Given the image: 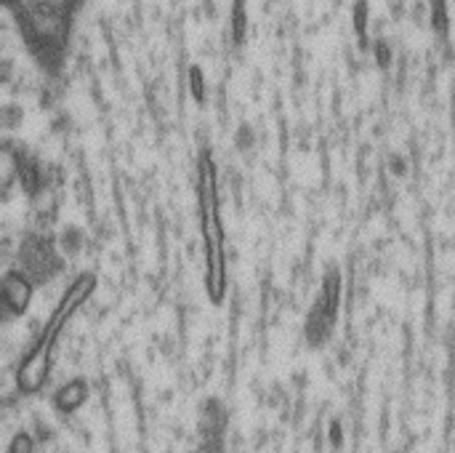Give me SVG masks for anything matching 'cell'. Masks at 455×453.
<instances>
[{"mask_svg":"<svg viewBox=\"0 0 455 453\" xmlns=\"http://www.w3.org/2000/svg\"><path fill=\"white\" fill-rule=\"evenodd\" d=\"M96 291V275L93 272H80L69 288L64 291V296L59 299L53 315L48 318L45 328L40 331L37 342L32 344V350L27 352V358L19 363L16 368V384L24 395H35L45 379H48V368H51V358H53V350L59 344V336L64 331V326L72 320V315L91 299V294Z\"/></svg>","mask_w":455,"mask_h":453,"instance_id":"6da1fadb","label":"cell"},{"mask_svg":"<svg viewBox=\"0 0 455 453\" xmlns=\"http://www.w3.org/2000/svg\"><path fill=\"white\" fill-rule=\"evenodd\" d=\"M197 211L200 232L205 246V291L213 304H221L227 296V248H224V222L219 208L216 166L205 150L197 163Z\"/></svg>","mask_w":455,"mask_h":453,"instance_id":"7a4b0ae2","label":"cell"},{"mask_svg":"<svg viewBox=\"0 0 455 453\" xmlns=\"http://www.w3.org/2000/svg\"><path fill=\"white\" fill-rule=\"evenodd\" d=\"M339 310H341V270L328 267L323 275L320 291L315 296V304L304 323V336L312 347H323L333 336Z\"/></svg>","mask_w":455,"mask_h":453,"instance_id":"3957f363","label":"cell"},{"mask_svg":"<svg viewBox=\"0 0 455 453\" xmlns=\"http://www.w3.org/2000/svg\"><path fill=\"white\" fill-rule=\"evenodd\" d=\"M19 272H24L32 283H48L61 270V256L56 243L48 235L27 232L19 246Z\"/></svg>","mask_w":455,"mask_h":453,"instance_id":"277c9868","label":"cell"},{"mask_svg":"<svg viewBox=\"0 0 455 453\" xmlns=\"http://www.w3.org/2000/svg\"><path fill=\"white\" fill-rule=\"evenodd\" d=\"M32 280L19 272V270H8L3 275V307L8 315H24L29 302H32Z\"/></svg>","mask_w":455,"mask_h":453,"instance_id":"5b68a950","label":"cell"},{"mask_svg":"<svg viewBox=\"0 0 455 453\" xmlns=\"http://www.w3.org/2000/svg\"><path fill=\"white\" fill-rule=\"evenodd\" d=\"M85 398H88V384H85L83 379H72V382H67V384L53 395V406H56L61 414H72V411H77V409L85 403Z\"/></svg>","mask_w":455,"mask_h":453,"instance_id":"8992f818","label":"cell"},{"mask_svg":"<svg viewBox=\"0 0 455 453\" xmlns=\"http://www.w3.org/2000/svg\"><path fill=\"white\" fill-rule=\"evenodd\" d=\"M16 171H19V182H21L24 192L35 195V192L40 190V174H37V163H32V160H21V158H19V163H16Z\"/></svg>","mask_w":455,"mask_h":453,"instance_id":"52a82bcc","label":"cell"},{"mask_svg":"<svg viewBox=\"0 0 455 453\" xmlns=\"http://www.w3.org/2000/svg\"><path fill=\"white\" fill-rule=\"evenodd\" d=\"M35 451V441L27 435V433H16L11 446H8V453H32Z\"/></svg>","mask_w":455,"mask_h":453,"instance_id":"ba28073f","label":"cell"},{"mask_svg":"<svg viewBox=\"0 0 455 453\" xmlns=\"http://www.w3.org/2000/svg\"><path fill=\"white\" fill-rule=\"evenodd\" d=\"M189 77H192L189 83H192V88H195V99H197V101H203V72L195 67V69L189 72Z\"/></svg>","mask_w":455,"mask_h":453,"instance_id":"9c48e42d","label":"cell"},{"mask_svg":"<svg viewBox=\"0 0 455 453\" xmlns=\"http://www.w3.org/2000/svg\"><path fill=\"white\" fill-rule=\"evenodd\" d=\"M333 443H336V446L341 443V430H339V422L333 425Z\"/></svg>","mask_w":455,"mask_h":453,"instance_id":"30bf717a","label":"cell"}]
</instances>
